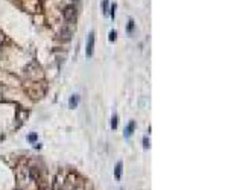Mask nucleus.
I'll return each mask as SVG.
<instances>
[{"label":"nucleus","instance_id":"f257e3e1","mask_svg":"<svg viewBox=\"0 0 228 190\" xmlns=\"http://www.w3.org/2000/svg\"><path fill=\"white\" fill-rule=\"evenodd\" d=\"M64 18L69 21V23L75 21V18H76V8L73 5H69V6L64 8Z\"/></svg>","mask_w":228,"mask_h":190},{"label":"nucleus","instance_id":"f03ea898","mask_svg":"<svg viewBox=\"0 0 228 190\" xmlns=\"http://www.w3.org/2000/svg\"><path fill=\"white\" fill-rule=\"evenodd\" d=\"M93 49H94V32H90L88 38H87V49H85L87 58H90L93 55Z\"/></svg>","mask_w":228,"mask_h":190},{"label":"nucleus","instance_id":"7ed1b4c3","mask_svg":"<svg viewBox=\"0 0 228 190\" xmlns=\"http://www.w3.org/2000/svg\"><path fill=\"white\" fill-rule=\"evenodd\" d=\"M134 128H135V122L134 120H131L128 123V126L125 128V132H123V135L126 137V139H129L131 135H132V132H134Z\"/></svg>","mask_w":228,"mask_h":190},{"label":"nucleus","instance_id":"20e7f679","mask_svg":"<svg viewBox=\"0 0 228 190\" xmlns=\"http://www.w3.org/2000/svg\"><path fill=\"white\" fill-rule=\"evenodd\" d=\"M78 102H79V96L78 94H72L70 96V100H69V107L70 108H75L78 105Z\"/></svg>","mask_w":228,"mask_h":190},{"label":"nucleus","instance_id":"39448f33","mask_svg":"<svg viewBox=\"0 0 228 190\" xmlns=\"http://www.w3.org/2000/svg\"><path fill=\"white\" fill-rule=\"evenodd\" d=\"M114 177H116V180L119 181L120 178H122V163H117L116 164V170H114Z\"/></svg>","mask_w":228,"mask_h":190},{"label":"nucleus","instance_id":"423d86ee","mask_svg":"<svg viewBox=\"0 0 228 190\" xmlns=\"http://www.w3.org/2000/svg\"><path fill=\"white\" fill-rule=\"evenodd\" d=\"M116 8H117V5H116V3H113V5H111V8H109V17H111V18H113V20H114V17H116Z\"/></svg>","mask_w":228,"mask_h":190},{"label":"nucleus","instance_id":"0eeeda50","mask_svg":"<svg viewBox=\"0 0 228 190\" xmlns=\"http://www.w3.org/2000/svg\"><path fill=\"white\" fill-rule=\"evenodd\" d=\"M102 9H103V14L108 15V0H103L102 2Z\"/></svg>","mask_w":228,"mask_h":190},{"label":"nucleus","instance_id":"6e6552de","mask_svg":"<svg viewBox=\"0 0 228 190\" xmlns=\"http://www.w3.org/2000/svg\"><path fill=\"white\" fill-rule=\"evenodd\" d=\"M111 128H113V129L117 128V116H116V114L111 117Z\"/></svg>","mask_w":228,"mask_h":190},{"label":"nucleus","instance_id":"1a4fd4ad","mask_svg":"<svg viewBox=\"0 0 228 190\" xmlns=\"http://www.w3.org/2000/svg\"><path fill=\"white\" fill-rule=\"evenodd\" d=\"M116 38H117V32H116V30H111V32H109L108 40L109 41H116Z\"/></svg>","mask_w":228,"mask_h":190},{"label":"nucleus","instance_id":"9d476101","mask_svg":"<svg viewBox=\"0 0 228 190\" xmlns=\"http://www.w3.org/2000/svg\"><path fill=\"white\" fill-rule=\"evenodd\" d=\"M149 146H151V145H149V140H148V137H145V139H143V148H145V149H148Z\"/></svg>","mask_w":228,"mask_h":190},{"label":"nucleus","instance_id":"9b49d317","mask_svg":"<svg viewBox=\"0 0 228 190\" xmlns=\"http://www.w3.org/2000/svg\"><path fill=\"white\" fill-rule=\"evenodd\" d=\"M132 29H134V21L129 20V24H128V34H131V32H132Z\"/></svg>","mask_w":228,"mask_h":190},{"label":"nucleus","instance_id":"f8f14e48","mask_svg":"<svg viewBox=\"0 0 228 190\" xmlns=\"http://www.w3.org/2000/svg\"><path fill=\"white\" fill-rule=\"evenodd\" d=\"M28 140H29V141H35V140H37V134H30L29 137H28Z\"/></svg>","mask_w":228,"mask_h":190}]
</instances>
